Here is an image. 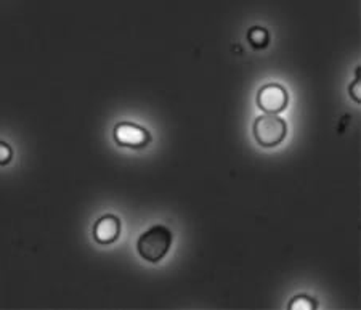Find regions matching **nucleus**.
I'll list each match as a JSON object with an SVG mask.
<instances>
[{
	"label": "nucleus",
	"mask_w": 361,
	"mask_h": 310,
	"mask_svg": "<svg viewBox=\"0 0 361 310\" xmlns=\"http://www.w3.org/2000/svg\"><path fill=\"white\" fill-rule=\"evenodd\" d=\"M172 246V232L166 225H154L142 233L137 242V251L142 259L158 264L167 256Z\"/></svg>",
	"instance_id": "obj_1"
},
{
	"label": "nucleus",
	"mask_w": 361,
	"mask_h": 310,
	"mask_svg": "<svg viewBox=\"0 0 361 310\" xmlns=\"http://www.w3.org/2000/svg\"><path fill=\"white\" fill-rule=\"evenodd\" d=\"M254 138L264 148H275L288 136V124L276 114H262L254 121Z\"/></svg>",
	"instance_id": "obj_2"
},
{
	"label": "nucleus",
	"mask_w": 361,
	"mask_h": 310,
	"mask_svg": "<svg viewBox=\"0 0 361 310\" xmlns=\"http://www.w3.org/2000/svg\"><path fill=\"white\" fill-rule=\"evenodd\" d=\"M114 142L121 148L143 150L151 143V133L135 122L122 121L114 126Z\"/></svg>",
	"instance_id": "obj_3"
},
{
	"label": "nucleus",
	"mask_w": 361,
	"mask_h": 310,
	"mask_svg": "<svg viewBox=\"0 0 361 310\" xmlns=\"http://www.w3.org/2000/svg\"><path fill=\"white\" fill-rule=\"evenodd\" d=\"M288 103L289 93L281 84H267L257 93V107L267 114L281 113L288 108Z\"/></svg>",
	"instance_id": "obj_4"
},
{
	"label": "nucleus",
	"mask_w": 361,
	"mask_h": 310,
	"mask_svg": "<svg viewBox=\"0 0 361 310\" xmlns=\"http://www.w3.org/2000/svg\"><path fill=\"white\" fill-rule=\"evenodd\" d=\"M121 235V219L114 214H104L93 225V239L98 244L109 246L118 242Z\"/></svg>",
	"instance_id": "obj_5"
},
{
	"label": "nucleus",
	"mask_w": 361,
	"mask_h": 310,
	"mask_svg": "<svg viewBox=\"0 0 361 310\" xmlns=\"http://www.w3.org/2000/svg\"><path fill=\"white\" fill-rule=\"evenodd\" d=\"M247 40L254 49L260 50V49H265V47L270 44V34L265 28L255 26V28H250L247 31Z\"/></svg>",
	"instance_id": "obj_6"
},
{
	"label": "nucleus",
	"mask_w": 361,
	"mask_h": 310,
	"mask_svg": "<svg viewBox=\"0 0 361 310\" xmlns=\"http://www.w3.org/2000/svg\"><path fill=\"white\" fill-rule=\"evenodd\" d=\"M317 307H318V302L313 299V297L305 296V294L295 296L288 306L289 310H315Z\"/></svg>",
	"instance_id": "obj_7"
},
{
	"label": "nucleus",
	"mask_w": 361,
	"mask_h": 310,
	"mask_svg": "<svg viewBox=\"0 0 361 310\" xmlns=\"http://www.w3.org/2000/svg\"><path fill=\"white\" fill-rule=\"evenodd\" d=\"M13 160V148L8 143L0 142V166H7Z\"/></svg>",
	"instance_id": "obj_8"
},
{
	"label": "nucleus",
	"mask_w": 361,
	"mask_h": 310,
	"mask_svg": "<svg viewBox=\"0 0 361 310\" xmlns=\"http://www.w3.org/2000/svg\"><path fill=\"white\" fill-rule=\"evenodd\" d=\"M358 89H360V79H358V76H357V79L353 81V84H350V87H348V92H350V97H352L353 100L357 102V103H360Z\"/></svg>",
	"instance_id": "obj_9"
}]
</instances>
